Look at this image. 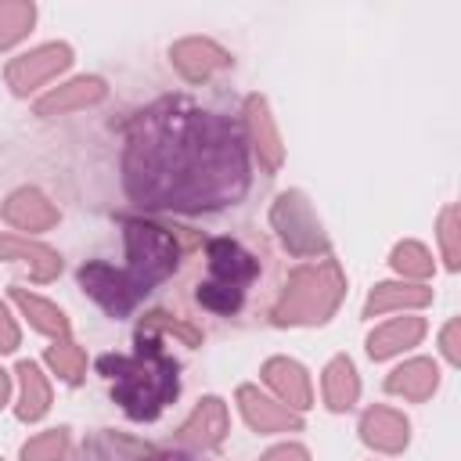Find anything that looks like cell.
Returning <instances> with one entry per match:
<instances>
[{
  "mask_svg": "<svg viewBox=\"0 0 461 461\" xmlns=\"http://www.w3.org/2000/svg\"><path fill=\"white\" fill-rule=\"evenodd\" d=\"M245 144L241 126L227 115L166 97L126 126V191L148 209L202 212L230 205L249 187Z\"/></svg>",
  "mask_w": 461,
  "mask_h": 461,
  "instance_id": "obj_1",
  "label": "cell"
},
{
  "mask_svg": "<svg viewBox=\"0 0 461 461\" xmlns=\"http://www.w3.org/2000/svg\"><path fill=\"white\" fill-rule=\"evenodd\" d=\"M126 234V263H86L79 270V285L90 299H97L112 317H126L158 281H166L176 270L180 245L176 234H169L158 223L148 220H122Z\"/></svg>",
  "mask_w": 461,
  "mask_h": 461,
  "instance_id": "obj_2",
  "label": "cell"
},
{
  "mask_svg": "<svg viewBox=\"0 0 461 461\" xmlns=\"http://www.w3.org/2000/svg\"><path fill=\"white\" fill-rule=\"evenodd\" d=\"M97 367L112 378V400L133 421L158 418V411L180 393L176 360L162 349L155 335H137V349L130 357H101Z\"/></svg>",
  "mask_w": 461,
  "mask_h": 461,
  "instance_id": "obj_3",
  "label": "cell"
},
{
  "mask_svg": "<svg viewBox=\"0 0 461 461\" xmlns=\"http://www.w3.org/2000/svg\"><path fill=\"white\" fill-rule=\"evenodd\" d=\"M346 277L335 259H321L313 267H299L288 274V285L274 306L277 324H317L335 313L342 303Z\"/></svg>",
  "mask_w": 461,
  "mask_h": 461,
  "instance_id": "obj_4",
  "label": "cell"
},
{
  "mask_svg": "<svg viewBox=\"0 0 461 461\" xmlns=\"http://www.w3.org/2000/svg\"><path fill=\"white\" fill-rule=\"evenodd\" d=\"M205 256H209V277L198 285V303L212 313H234L245 299V288L259 274V263L230 238L209 241Z\"/></svg>",
  "mask_w": 461,
  "mask_h": 461,
  "instance_id": "obj_5",
  "label": "cell"
},
{
  "mask_svg": "<svg viewBox=\"0 0 461 461\" xmlns=\"http://www.w3.org/2000/svg\"><path fill=\"white\" fill-rule=\"evenodd\" d=\"M270 220H274V230L281 234V241L288 245V252L295 256H317L328 249V238L306 202L303 191H285L277 194L274 209H270Z\"/></svg>",
  "mask_w": 461,
  "mask_h": 461,
  "instance_id": "obj_6",
  "label": "cell"
},
{
  "mask_svg": "<svg viewBox=\"0 0 461 461\" xmlns=\"http://www.w3.org/2000/svg\"><path fill=\"white\" fill-rule=\"evenodd\" d=\"M76 461H191L187 454L180 450H158L151 443H140V439H130V436H119V432H94Z\"/></svg>",
  "mask_w": 461,
  "mask_h": 461,
  "instance_id": "obj_7",
  "label": "cell"
},
{
  "mask_svg": "<svg viewBox=\"0 0 461 461\" xmlns=\"http://www.w3.org/2000/svg\"><path fill=\"white\" fill-rule=\"evenodd\" d=\"M68 65H72V50L65 43H47V47H36V50H29V54L11 61L7 65V83H11L14 94H29L40 83L54 79Z\"/></svg>",
  "mask_w": 461,
  "mask_h": 461,
  "instance_id": "obj_8",
  "label": "cell"
},
{
  "mask_svg": "<svg viewBox=\"0 0 461 461\" xmlns=\"http://www.w3.org/2000/svg\"><path fill=\"white\" fill-rule=\"evenodd\" d=\"M223 432H227V407H223V400L205 396L194 407V414L180 425L176 443L180 447H191V450H205V447H216L223 439Z\"/></svg>",
  "mask_w": 461,
  "mask_h": 461,
  "instance_id": "obj_9",
  "label": "cell"
},
{
  "mask_svg": "<svg viewBox=\"0 0 461 461\" xmlns=\"http://www.w3.org/2000/svg\"><path fill=\"white\" fill-rule=\"evenodd\" d=\"M238 403H241L245 421H249L256 432H288V429H299V425H303V418H299L292 407L267 400L256 385H241V389H238Z\"/></svg>",
  "mask_w": 461,
  "mask_h": 461,
  "instance_id": "obj_10",
  "label": "cell"
},
{
  "mask_svg": "<svg viewBox=\"0 0 461 461\" xmlns=\"http://www.w3.org/2000/svg\"><path fill=\"white\" fill-rule=\"evenodd\" d=\"M169 58H173V65L180 68V76H187V79H194V83H198V79H209L212 72H220V68L230 65V58H227L223 47H216L212 40H198V36L173 43Z\"/></svg>",
  "mask_w": 461,
  "mask_h": 461,
  "instance_id": "obj_11",
  "label": "cell"
},
{
  "mask_svg": "<svg viewBox=\"0 0 461 461\" xmlns=\"http://www.w3.org/2000/svg\"><path fill=\"white\" fill-rule=\"evenodd\" d=\"M245 126H249V144H252L256 155H259V166H263L267 173H274V169L281 166L285 148H281V137H277V130H274L270 108H267L263 97H249V101H245Z\"/></svg>",
  "mask_w": 461,
  "mask_h": 461,
  "instance_id": "obj_12",
  "label": "cell"
},
{
  "mask_svg": "<svg viewBox=\"0 0 461 461\" xmlns=\"http://www.w3.org/2000/svg\"><path fill=\"white\" fill-rule=\"evenodd\" d=\"M360 436H364L367 447L385 450V454H396V450L407 447L411 429H407V418L400 411H393V407H371L360 418Z\"/></svg>",
  "mask_w": 461,
  "mask_h": 461,
  "instance_id": "obj_13",
  "label": "cell"
},
{
  "mask_svg": "<svg viewBox=\"0 0 461 461\" xmlns=\"http://www.w3.org/2000/svg\"><path fill=\"white\" fill-rule=\"evenodd\" d=\"M0 259L22 263L32 281H54L58 270H61V259H58L54 249H47V245H40V241L14 238V234H4V238H0Z\"/></svg>",
  "mask_w": 461,
  "mask_h": 461,
  "instance_id": "obj_14",
  "label": "cell"
},
{
  "mask_svg": "<svg viewBox=\"0 0 461 461\" xmlns=\"http://www.w3.org/2000/svg\"><path fill=\"white\" fill-rule=\"evenodd\" d=\"M4 220L18 230H50L58 223V209L40 191L22 187L4 202Z\"/></svg>",
  "mask_w": 461,
  "mask_h": 461,
  "instance_id": "obj_15",
  "label": "cell"
},
{
  "mask_svg": "<svg viewBox=\"0 0 461 461\" xmlns=\"http://www.w3.org/2000/svg\"><path fill=\"white\" fill-rule=\"evenodd\" d=\"M263 378H267V385L292 407V411H306L310 407V378H306V371L295 364V360H288V357H274V360H267L263 364Z\"/></svg>",
  "mask_w": 461,
  "mask_h": 461,
  "instance_id": "obj_16",
  "label": "cell"
},
{
  "mask_svg": "<svg viewBox=\"0 0 461 461\" xmlns=\"http://www.w3.org/2000/svg\"><path fill=\"white\" fill-rule=\"evenodd\" d=\"M104 97V83L97 76H83V79H72L58 90H50L47 97L36 101V115H65V112H76V108H86L94 101Z\"/></svg>",
  "mask_w": 461,
  "mask_h": 461,
  "instance_id": "obj_17",
  "label": "cell"
},
{
  "mask_svg": "<svg viewBox=\"0 0 461 461\" xmlns=\"http://www.w3.org/2000/svg\"><path fill=\"white\" fill-rule=\"evenodd\" d=\"M421 335H425L421 317H396V321H389V324H382L367 335V353H371V360H385V357H393L407 346H418Z\"/></svg>",
  "mask_w": 461,
  "mask_h": 461,
  "instance_id": "obj_18",
  "label": "cell"
},
{
  "mask_svg": "<svg viewBox=\"0 0 461 461\" xmlns=\"http://www.w3.org/2000/svg\"><path fill=\"white\" fill-rule=\"evenodd\" d=\"M436 385H439V371H436V364L432 360H407V364H400L389 378H385V389L389 393H396V396H403V400H429L432 393H436Z\"/></svg>",
  "mask_w": 461,
  "mask_h": 461,
  "instance_id": "obj_19",
  "label": "cell"
},
{
  "mask_svg": "<svg viewBox=\"0 0 461 461\" xmlns=\"http://www.w3.org/2000/svg\"><path fill=\"white\" fill-rule=\"evenodd\" d=\"M432 303V288L425 285H400V281H385L378 285L367 303H364V313L375 317V313H385V310H403V306H429Z\"/></svg>",
  "mask_w": 461,
  "mask_h": 461,
  "instance_id": "obj_20",
  "label": "cell"
},
{
  "mask_svg": "<svg viewBox=\"0 0 461 461\" xmlns=\"http://www.w3.org/2000/svg\"><path fill=\"white\" fill-rule=\"evenodd\" d=\"M360 396V378H357V367L349 357H335L328 367H324V400L331 411H349Z\"/></svg>",
  "mask_w": 461,
  "mask_h": 461,
  "instance_id": "obj_21",
  "label": "cell"
},
{
  "mask_svg": "<svg viewBox=\"0 0 461 461\" xmlns=\"http://www.w3.org/2000/svg\"><path fill=\"white\" fill-rule=\"evenodd\" d=\"M18 378H22V400H18V418L22 421H36L47 414L50 407V385L47 378L40 375V367L32 360H22L18 364Z\"/></svg>",
  "mask_w": 461,
  "mask_h": 461,
  "instance_id": "obj_22",
  "label": "cell"
},
{
  "mask_svg": "<svg viewBox=\"0 0 461 461\" xmlns=\"http://www.w3.org/2000/svg\"><path fill=\"white\" fill-rule=\"evenodd\" d=\"M11 299L22 306V313L32 321V328H40V331H47V335H54V339H68V317L54 306V303H47V299H40V295H29L25 288H11Z\"/></svg>",
  "mask_w": 461,
  "mask_h": 461,
  "instance_id": "obj_23",
  "label": "cell"
},
{
  "mask_svg": "<svg viewBox=\"0 0 461 461\" xmlns=\"http://www.w3.org/2000/svg\"><path fill=\"white\" fill-rule=\"evenodd\" d=\"M36 22V7L29 0H0V50L14 47Z\"/></svg>",
  "mask_w": 461,
  "mask_h": 461,
  "instance_id": "obj_24",
  "label": "cell"
},
{
  "mask_svg": "<svg viewBox=\"0 0 461 461\" xmlns=\"http://www.w3.org/2000/svg\"><path fill=\"white\" fill-rule=\"evenodd\" d=\"M47 364H50L54 375L65 378V382H79L83 371H86V357H83V349H79L76 342H68V339H58V342L47 349Z\"/></svg>",
  "mask_w": 461,
  "mask_h": 461,
  "instance_id": "obj_25",
  "label": "cell"
},
{
  "mask_svg": "<svg viewBox=\"0 0 461 461\" xmlns=\"http://www.w3.org/2000/svg\"><path fill=\"white\" fill-rule=\"evenodd\" d=\"M65 450H68V432L65 429H50V432L32 436L22 447V461H65Z\"/></svg>",
  "mask_w": 461,
  "mask_h": 461,
  "instance_id": "obj_26",
  "label": "cell"
},
{
  "mask_svg": "<svg viewBox=\"0 0 461 461\" xmlns=\"http://www.w3.org/2000/svg\"><path fill=\"white\" fill-rule=\"evenodd\" d=\"M393 267H396L403 277L425 281V277L432 274V256H429L425 245H418V241H400V245L393 249Z\"/></svg>",
  "mask_w": 461,
  "mask_h": 461,
  "instance_id": "obj_27",
  "label": "cell"
},
{
  "mask_svg": "<svg viewBox=\"0 0 461 461\" xmlns=\"http://www.w3.org/2000/svg\"><path fill=\"white\" fill-rule=\"evenodd\" d=\"M155 331H173V335H180L187 346H198V342H202V335H198L194 328H187L184 321H173V317H169V313H162V310L148 313V317L137 324V335H155Z\"/></svg>",
  "mask_w": 461,
  "mask_h": 461,
  "instance_id": "obj_28",
  "label": "cell"
},
{
  "mask_svg": "<svg viewBox=\"0 0 461 461\" xmlns=\"http://www.w3.org/2000/svg\"><path fill=\"white\" fill-rule=\"evenodd\" d=\"M457 205H447L439 212V241H443V256H447V267L457 270L461 263V249H457Z\"/></svg>",
  "mask_w": 461,
  "mask_h": 461,
  "instance_id": "obj_29",
  "label": "cell"
},
{
  "mask_svg": "<svg viewBox=\"0 0 461 461\" xmlns=\"http://www.w3.org/2000/svg\"><path fill=\"white\" fill-rule=\"evenodd\" d=\"M14 346H18V324L7 313V306L0 303V353H11Z\"/></svg>",
  "mask_w": 461,
  "mask_h": 461,
  "instance_id": "obj_30",
  "label": "cell"
},
{
  "mask_svg": "<svg viewBox=\"0 0 461 461\" xmlns=\"http://www.w3.org/2000/svg\"><path fill=\"white\" fill-rule=\"evenodd\" d=\"M259 461H310V454L303 447H295V443H281V447L267 450Z\"/></svg>",
  "mask_w": 461,
  "mask_h": 461,
  "instance_id": "obj_31",
  "label": "cell"
},
{
  "mask_svg": "<svg viewBox=\"0 0 461 461\" xmlns=\"http://www.w3.org/2000/svg\"><path fill=\"white\" fill-rule=\"evenodd\" d=\"M457 335H461V324H457V321H450V324L443 328V339H439V342H443V353H447V360H450V364H457V360H461Z\"/></svg>",
  "mask_w": 461,
  "mask_h": 461,
  "instance_id": "obj_32",
  "label": "cell"
},
{
  "mask_svg": "<svg viewBox=\"0 0 461 461\" xmlns=\"http://www.w3.org/2000/svg\"><path fill=\"white\" fill-rule=\"evenodd\" d=\"M7 396H11V378H7L4 371H0V407L7 403Z\"/></svg>",
  "mask_w": 461,
  "mask_h": 461,
  "instance_id": "obj_33",
  "label": "cell"
}]
</instances>
